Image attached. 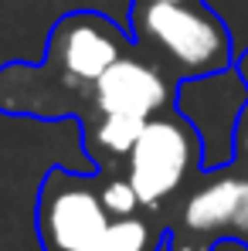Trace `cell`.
Returning <instances> with one entry per match:
<instances>
[{
  "mask_svg": "<svg viewBox=\"0 0 248 251\" xmlns=\"http://www.w3.org/2000/svg\"><path fill=\"white\" fill-rule=\"evenodd\" d=\"M238 160L248 163V109L242 116V126H238Z\"/></svg>",
  "mask_w": 248,
  "mask_h": 251,
  "instance_id": "8fae6325",
  "label": "cell"
},
{
  "mask_svg": "<svg viewBox=\"0 0 248 251\" xmlns=\"http://www.w3.org/2000/svg\"><path fill=\"white\" fill-rule=\"evenodd\" d=\"M133 3H201V0H133Z\"/></svg>",
  "mask_w": 248,
  "mask_h": 251,
  "instance_id": "5bb4252c",
  "label": "cell"
},
{
  "mask_svg": "<svg viewBox=\"0 0 248 251\" xmlns=\"http://www.w3.org/2000/svg\"><path fill=\"white\" fill-rule=\"evenodd\" d=\"M129 34L173 82L235 65L238 44L228 21L207 3H133Z\"/></svg>",
  "mask_w": 248,
  "mask_h": 251,
  "instance_id": "6da1fadb",
  "label": "cell"
},
{
  "mask_svg": "<svg viewBox=\"0 0 248 251\" xmlns=\"http://www.w3.org/2000/svg\"><path fill=\"white\" fill-rule=\"evenodd\" d=\"M235 234L248 238V194H245V204H242V210H238V221H235Z\"/></svg>",
  "mask_w": 248,
  "mask_h": 251,
  "instance_id": "7c38bea8",
  "label": "cell"
},
{
  "mask_svg": "<svg viewBox=\"0 0 248 251\" xmlns=\"http://www.w3.org/2000/svg\"><path fill=\"white\" fill-rule=\"evenodd\" d=\"M146 119L143 116H129V112H99V119L88 129V150L92 153H106V156H129V150L136 146L139 132Z\"/></svg>",
  "mask_w": 248,
  "mask_h": 251,
  "instance_id": "ba28073f",
  "label": "cell"
},
{
  "mask_svg": "<svg viewBox=\"0 0 248 251\" xmlns=\"http://www.w3.org/2000/svg\"><path fill=\"white\" fill-rule=\"evenodd\" d=\"M173 109L201 136L204 173H218L238 163V126L248 109V82L235 65L177 82Z\"/></svg>",
  "mask_w": 248,
  "mask_h": 251,
  "instance_id": "277c9868",
  "label": "cell"
},
{
  "mask_svg": "<svg viewBox=\"0 0 248 251\" xmlns=\"http://www.w3.org/2000/svg\"><path fill=\"white\" fill-rule=\"evenodd\" d=\"M245 173H248V163H245Z\"/></svg>",
  "mask_w": 248,
  "mask_h": 251,
  "instance_id": "9a60e30c",
  "label": "cell"
},
{
  "mask_svg": "<svg viewBox=\"0 0 248 251\" xmlns=\"http://www.w3.org/2000/svg\"><path fill=\"white\" fill-rule=\"evenodd\" d=\"M177 82L146 54H123L112 68L92 88V109L95 112H129L153 119L166 109H173Z\"/></svg>",
  "mask_w": 248,
  "mask_h": 251,
  "instance_id": "8992f818",
  "label": "cell"
},
{
  "mask_svg": "<svg viewBox=\"0 0 248 251\" xmlns=\"http://www.w3.org/2000/svg\"><path fill=\"white\" fill-rule=\"evenodd\" d=\"M99 194H102V204H106V210H109L112 221H116V217H133L136 210L143 207L136 187L129 183V176H112V180H106V183L99 187Z\"/></svg>",
  "mask_w": 248,
  "mask_h": 251,
  "instance_id": "30bf717a",
  "label": "cell"
},
{
  "mask_svg": "<svg viewBox=\"0 0 248 251\" xmlns=\"http://www.w3.org/2000/svg\"><path fill=\"white\" fill-rule=\"evenodd\" d=\"M136 48L133 34L112 17H102L95 10L65 14L51 38H48V72H55V109L58 116H68V95H82L112 68L123 54Z\"/></svg>",
  "mask_w": 248,
  "mask_h": 251,
  "instance_id": "7a4b0ae2",
  "label": "cell"
},
{
  "mask_svg": "<svg viewBox=\"0 0 248 251\" xmlns=\"http://www.w3.org/2000/svg\"><path fill=\"white\" fill-rule=\"evenodd\" d=\"M197 170H204L201 136L177 109L146 119L136 146L126 156V176L136 187L143 207H160Z\"/></svg>",
  "mask_w": 248,
  "mask_h": 251,
  "instance_id": "3957f363",
  "label": "cell"
},
{
  "mask_svg": "<svg viewBox=\"0 0 248 251\" xmlns=\"http://www.w3.org/2000/svg\"><path fill=\"white\" fill-rule=\"evenodd\" d=\"M85 251H153V227L146 221L133 217H116L102 238L95 245H88Z\"/></svg>",
  "mask_w": 248,
  "mask_h": 251,
  "instance_id": "9c48e42d",
  "label": "cell"
},
{
  "mask_svg": "<svg viewBox=\"0 0 248 251\" xmlns=\"http://www.w3.org/2000/svg\"><path fill=\"white\" fill-rule=\"evenodd\" d=\"M235 68L242 72V78L248 82V44L242 48V51H238V54H235Z\"/></svg>",
  "mask_w": 248,
  "mask_h": 251,
  "instance_id": "4fadbf2b",
  "label": "cell"
},
{
  "mask_svg": "<svg viewBox=\"0 0 248 251\" xmlns=\"http://www.w3.org/2000/svg\"><path fill=\"white\" fill-rule=\"evenodd\" d=\"M245 194H248V173H231V170L211 173V180L204 187H197L180 210V231L177 234L191 238L187 248H197V251L218 248L214 241L221 234L235 231Z\"/></svg>",
  "mask_w": 248,
  "mask_h": 251,
  "instance_id": "52a82bcc",
  "label": "cell"
},
{
  "mask_svg": "<svg viewBox=\"0 0 248 251\" xmlns=\"http://www.w3.org/2000/svg\"><path fill=\"white\" fill-rule=\"evenodd\" d=\"M112 224L92 173L48 170L38 194V238L44 251H85Z\"/></svg>",
  "mask_w": 248,
  "mask_h": 251,
  "instance_id": "5b68a950",
  "label": "cell"
}]
</instances>
